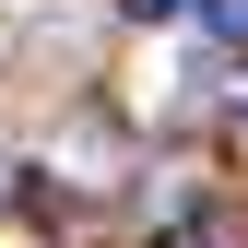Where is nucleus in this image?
Wrapping results in <instances>:
<instances>
[{"label": "nucleus", "mask_w": 248, "mask_h": 248, "mask_svg": "<svg viewBox=\"0 0 248 248\" xmlns=\"http://www.w3.org/2000/svg\"><path fill=\"white\" fill-rule=\"evenodd\" d=\"M118 12H130V24H177L189 0H118Z\"/></svg>", "instance_id": "obj_2"}, {"label": "nucleus", "mask_w": 248, "mask_h": 248, "mask_svg": "<svg viewBox=\"0 0 248 248\" xmlns=\"http://www.w3.org/2000/svg\"><path fill=\"white\" fill-rule=\"evenodd\" d=\"M201 12V36H248V0H189Z\"/></svg>", "instance_id": "obj_1"}]
</instances>
